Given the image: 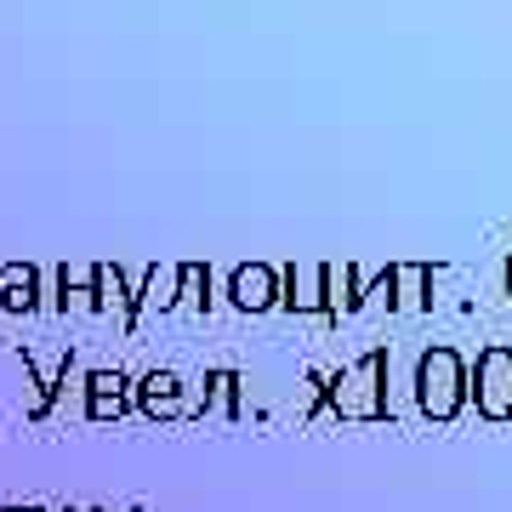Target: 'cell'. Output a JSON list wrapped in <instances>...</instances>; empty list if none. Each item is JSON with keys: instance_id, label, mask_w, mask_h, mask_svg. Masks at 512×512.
I'll return each mask as SVG.
<instances>
[{"instance_id": "cell-1", "label": "cell", "mask_w": 512, "mask_h": 512, "mask_svg": "<svg viewBox=\"0 0 512 512\" xmlns=\"http://www.w3.org/2000/svg\"><path fill=\"white\" fill-rule=\"evenodd\" d=\"M330 416L342 421H382L387 416V348H370L348 370H336L325 382Z\"/></svg>"}, {"instance_id": "cell-2", "label": "cell", "mask_w": 512, "mask_h": 512, "mask_svg": "<svg viewBox=\"0 0 512 512\" xmlns=\"http://www.w3.org/2000/svg\"><path fill=\"white\" fill-rule=\"evenodd\" d=\"M416 404L427 421H456L467 404V359L456 348H427L416 359Z\"/></svg>"}, {"instance_id": "cell-3", "label": "cell", "mask_w": 512, "mask_h": 512, "mask_svg": "<svg viewBox=\"0 0 512 512\" xmlns=\"http://www.w3.org/2000/svg\"><path fill=\"white\" fill-rule=\"evenodd\" d=\"M467 404H478L484 421H512V348L507 342L478 348V365H467Z\"/></svg>"}, {"instance_id": "cell-4", "label": "cell", "mask_w": 512, "mask_h": 512, "mask_svg": "<svg viewBox=\"0 0 512 512\" xmlns=\"http://www.w3.org/2000/svg\"><path fill=\"white\" fill-rule=\"evenodd\" d=\"M279 308L285 313H330V268L325 262H285L279 268Z\"/></svg>"}, {"instance_id": "cell-5", "label": "cell", "mask_w": 512, "mask_h": 512, "mask_svg": "<svg viewBox=\"0 0 512 512\" xmlns=\"http://www.w3.org/2000/svg\"><path fill=\"white\" fill-rule=\"evenodd\" d=\"M228 302L239 313H268L279 308V268L274 262H239L228 274Z\"/></svg>"}, {"instance_id": "cell-6", "label": "cell", "mask_w": 512, "mask_h": 512, "mask_svg": "<svg viewBox=\"0 0 512 512\" xmlns=\"http://www.w3.org/2000/svg\"><path fill=\"white\" fill-rule=\"evenodd\" d=\"M137 404H143V416H154V421L194 416V399H188V387H183L177 370H148L143 382H137Z\"/></svg>"}, {"instance_id": "cell-7", "label": "cell", "mask_w": 512, "mask_h": 512, "mask_svg": "<svg viewBox=\"0 0 512 512\" xmlns=\"http://www.w3.org/2000/svg\"><path fill=\"white\" fill-rule=\"evenodd\" d=\"M126 404H131L126 370H92V376H86V416L92 421H120Z\"/></svg>"}, {"instance_id": "cell-8", "label": "cell", "mask_w": 512, "mask_h": 512, "mask_svg": "<svg viewBox=\"0 0 512 512\" xmlns=\"http://www.w3.org/2000/svg\"><path fill=\"white\" fill-rule=\"evenodd\" d=\"M143 308H160V313H171V308H177V262H171V268H160V262H154V268L143 274V285L131 291L126 330L137 325V313H143Z\"/></svg>"}, {"instance_id": "cell-9", "label": "cell", "mask_w": 512, "mask_h": 512, "mask_svg": "<svg viewBox=\"0 0 512 512\" xmlns=\"http://www.w3.org/2000/svg\"><path fill=\"white\" fill-rule=\"evenodd\" d=\"M433 262H393V308L410 302V308H433Z\"/></svg>"}, {"instance_id": "cell-10", "label": "cell", "mask_w": 512, "mask_h": 512, "mask_svg": "<svg viewBox=\"0 0 512 512\" xmlns=\"http://www.w3.org/2000/svg\"><path fill=\"white\" fill-rule=\"evenodd\" d=\"M40 302V274L29 262H12V268H0V308L6 313H29Z\"/></svg>"}, {"instance_id": "cell-11", "label": "cell", "mask_w": 512, "mask_h": 512, "mask_svg": "<svg viewBox=\"0 0 512 512\" xmlns=\"http://www.w3.org/2000/svg\"><path fill=\"white\" fill-rule=\"evenodd\" d=\"M325 268H330V313L365 308V274H359V262H325Z\"/></svg>"}, {"instance_id": "cell-12", "label": "cell", "mask_w": 512, "mask_h": 512, "mask_svg": "<svg viewBox=\"0 0 512 512\" xmlns=\"http://www.w3.org/2000/svg\"><path fill=\"white\" fill-rule=\"evenodd\" d=\"M92 302H97V308L131 313V279H126L120 262H97V268H92Z\"/></svg>"}, {"instance_id": "cell-13", "label": "cell", "mask_w": 512, "mask_h": 512, "mask_svg": "<svg viewBox=\"0 0 512 512\" xmlns=\"http://www.w3.org/2000/svg\"><path fill=\"white\" fill-rule=\"evenodd\" d=\"M177 308H211V268L205 262H177Z\"/></svg>"}, {"instance_id": "cell-14", "label": "cell", "mask_w": 512, "mask_h": 512, "mask_svg": "<svg viewBox=\"0 0 512 512\" xmlns=\"http://www.w3.org/2000/svg\"><path fill=\"white\" fill-rule=\"evenodd\" d=\"M239 376L234 370H211L205 376V393L194 399V416H205V410H222V416H239V399H234Z\"/></svg>"}, {"instance_id": "cell-15", "label": "cell", "mask_w": 512, "mask_h": 512, "mask_svg": "<svg viewBox=\"0 0 512 512\" xmlns=\"http://www.w3.org/2000/svg\"><path fill=\"white\" fill-rule=\"evenodd\" d=\"M507 296H512V251H507Z\"/></svg>"}, {"instance_id": "cell-16", "label": "cell", "mask_w": 512, "mask_h": 512, "mask_svg": "<svg viewBox=\"0 0 512 512\" xmlns=\"http://www.w3.org/2000/svg\"><path fill=\"white\" fill-rule=\"evenodd\" d=\"M6 512H40V507H6Z\"/></svg>"}]
</instances>
